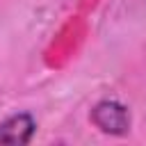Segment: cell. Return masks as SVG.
Wrapping results in <instances>:
<instances>
[{
  "mask_svg": "<svg viewBox=\"0 0 146 146\" xmlns=\"http://www.w3.org/2000/svg\"><path fill=\"white\" fill-rule=\"evenodd\" d=\"M91 119L94 123L103 130V132H110V135H125L128 128H130V114L123 105L114 103V100H103L94 107L91 112Z\"/></svg>",
  "mask_w": 146,
  "mask_h": 146,
  "instance_id": "6da1fadb",
  "label": "cell"
},
{
  "mask_svg": "<svg viewBox=\"0 0 146 146\" xmlns=\"http://www.w3.org/2000/svg\"><path fill=\"white\" fill-rule=\"evenodd\" d=\"M34 132V121L30 114H16L11 119H7L5 123H0V144H27L32 139Z\"/></svg>",
  "mask_w": 146,
  "mask_h": 146,
  "instance_id": "7a4b0ae2",
  "label": "cell"
}]
</instances>
